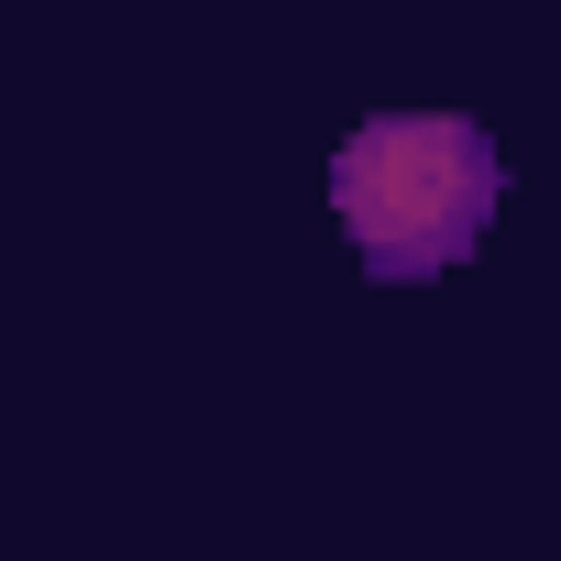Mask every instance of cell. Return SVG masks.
Instances as JSON below:
<instances>
[{
    "label": "cell",
    "mask_w": 561,
    "mask_h": 561,
    "mask_svg": "<svg viewBox=\"0 0 561 561\" xmlns=\"http://www.w3.org/2000/svg\"><path fill=\"white\" fill-rule=\"evenodd\" d=\"M331 209H342L364 275H386V287L440 275L495 220V144L462 111H375L331 154Z\"/></svg>",
    "instance_id": "6da1fadb"
}]
</instances>
